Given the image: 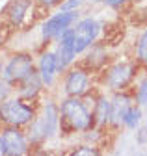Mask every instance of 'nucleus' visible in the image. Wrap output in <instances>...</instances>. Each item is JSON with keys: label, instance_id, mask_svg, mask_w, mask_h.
<instances>
[{"label": "nucleus", "instance_id": "nucleus-5", "mask_svg": "<svg viewBox=\"0 0 147 156\" xmlns=\"http://www.w3.org/2000/svg\"><path fill=\"white\" fill-rule=\"evenodd\" d=\"M35 71L34 65V58L26 52H19V54H13L9 58V62L4 67V78L9 84H21L23 80Z\"/></svg>", "mask_w": 147, "mask_h": 156}, {"label": "nucleus", "instance_id": "nucleus-6", "mask_svg": "<svg viewBox=\"0 0 147 156\" xmlns=\"http://www.w3.org/2000/svg\"><path fill=\"white\" fill-rule=\"evenodd\" d=\"M77 23V11H63L60 9V13H54L52 17H48L41 26V35L45 41L50 39H58L67 28H71Z\"/></svg>", "mask_w": 147, "mask_h": 156}, {"label": "nucleus", "instance_id": "nucleus-3", "mask_svg": "<svg viewBox=\"0 0 147 156\" xmlns=\"http://www.w3.org/2000/svg\"><path fill=\"white\" fill-rule=\"evenodd\" d=\"M58 123H60V108L54 102H48L43 110V115L39 119L32 121L28 140L32 143H38V141L47 140V138H52L58 130Z\"/></svg>", "mask_w": 147, "mask_h": 156}, {"label": "nucleus", "instance_id": "nucleus-19", "mask_svg": "<svg viewBox=\"0 0 147 156\" xmlns=\"http://www.w3.org/2000/svg\"><path fill=\"white\" fill-rule=\"evenodd\" d=\"M9 93H11V84L4 78V74H0V102L6 101L9 97Z\"/></svg>", "mask_w": 147, "mask_h": 156}, {"label": "nucleus", "instance_id": "nucleus-9", "mask_svg": "<svg viewBox=\"0 0 147 156\" xmlns=\"http://www.w3.org/2000/svg\"><path fill=\"white\" fill-rule=\"evenodd\" d=\"M56 63H58V73L65 71L77 58L75 52V43H73V32L67 28L60 37H58V48H56Z\"/></svg>", "mask_w": 147, "mask_h": 156}, {"label": "nucleus", "instance_id": "nucleus-13", "mask_svg": "<svg viewBox=\"0 0 147 156\" xmlns=\"http://www.w3.org/2000/svg\"><path fill=\"white\" fill-rule=\"evenodd\" d=\"M30 8H32V0H13L11 6H9V11H8L11 24L19 26L24 21V17H26Z\"/></svg>", "mask_w": 147, "mask_h": 156}, {"label": "nucleus", "instance_id": "nucleus-20", "mask_svg": "<svg viewBox=\"0 0 147 156\" xmlns=\"http://www.w3.org/2000/svg\"><path fill=\"white\" fill-rule=\"evenodd\" d=\"M84 4V0H62V9L63 11H77Z\"/></svg>", "mask_w": 147, "mask_h": 156}, {"label": "nucleus", "instance_id": "nucleus-12", "mask_svg": "<svg viewBox=\"0 0 147 156\" xmlns=\"http://www.w3.org/2000/svg\"><path fill=\"white\" fill-rule=\"evenodd\" d=\"M19 86H21V87H19L21 97H23V99H26V101H32V99H35V97H38V93L41 91L43 82H41L39 74L34 71V73L26 78V80H23Z\"/></svg>", "mask_w": 147, "mask_h": 156}, {"label": "nucleus", "instance_id": "nucleus-1", "mask_svg": "<svg viewBox=\"0 0 147 156\" xmlns=\"http://www.w3.org/2000/svg\"><path fill=\"white\" fill-rule=\"evenodd\" d=\"M60 115L63 121L78 132H88L93 126V113H91L86 106V102L80 97H67L60 104Z\"/></svg>", "mask_w": 147, "mask_h": 156}, {"label": "nucleus", "instance_id": "nucleus-14", "mask_svg": "<svg viewBox=\"0 0 147 156\" xmlns=\"http://www.w3.org/2000/svg\"><path fill=\"white\" fill-rule=\"evenodd\" d=\"M128 104H131V97H127V95H116V97H114V101H112L110 123L119 125V123H121V117H123V112L127 110Z\"/></svg>", "mask_w": 147, "mask_h": 156}, {"label": "nucleus", "instance_id": "nucleus-24", "mask_svg": "<svg viewBox=\"0 0 147 156\" xmlns=\"http://www.w3.org/2000/svg\"><path fill=\"white\" fill-rule=\"evenodd\" d=\"M0 154H4V143H2V136H0Z\"/></svg>", "mask_w": 147, "mask_h": 156}, {"label": "nucleus", "instance_id": "nucleus-4", "mask_svg": "<svg viewBox=\"0 0 147 156\" xmlns=\"http://www.w3.org/2000/svg\"><path fill=\"white\" fill-rule=\"evenodd\" d=\"M73 32V43H75V52L82 54L86 52L91 45L95 43V39L101 32V24L95 21L93 17H86L75 23V26L71 28Z\"/></svg>", "mask_w": 147, "mask_h": 156}, {"label": "nucleus", "instance_id": "nucleus-10", "mask_svg": "<svg viewBox=\"0 0 147 156\" xmlns=\"http://www.w3.org/2000/svg\"><path fill=\"white\" fill-rule=\"evenodd\" d=\"M63 89L67 97H82L89 91V73L84 69H71L65 76Z\"/></svg>", "mask_w": 147, "mask_h": 156}, {"label": "nucleus", "instance_id": "nucleus-17", "mask_svg": "<svg viewBox=\"0 0 147 156\" xmlns=\"http://www.w3.org/2000/svg\"><path fill=\"white\" fill-rule=\"evenodd\" d=\"M136 60L140 63H147V30L138 37V43H136Z\"/></svg>", "mask_w": 147, "mask_h": 156}, {"label": "nucleus", "instance_id": "nucleus-11", "mask_svg": "<svg viewBox=\"0 0 147 156\" xmlns=\"http://www.w3.org/2000/svg\"><path fill=\"white\" fill-rule=\"evenodd\" d=\"M58 73V63H56V54L54 52H43L38 63V74L41 78L43 86H52L54 76Z\"/></svg>", "mask_w": 147, "mask_h": 156}, {"label": "nucleus", "instance_id": "nucleus-8", "mask_svg": "<svg viewBox=\"0 0 147 156\" xmlns=\"http://www.w3.org/2000/svg\"><path fill=\"white\" fill-rule=\"evenodd\" d=\"M2 143H4V154L17 156L28 152V140L23 134L21 126H8L2 130Z\"/></svg>", "mask_w": 147, "mask_h": 156}, {"label": "nucleus", "instance_id": "nucleus-21", "mask_svg": "<svg viewBox=\"0 0 147 156\" xmlns=\"http://www.w3.org/2000/svg\"><path fill=\"white\" fill-rule=\"evenodd\" d=\"M73 154L75 156H91V154H99V151L93 147H80L77 151H73Z\"/></svg>", "mask_w": 147, "mask_h": 156}, {"label": "nucleus", "instance_id": "nucleus-22", "mask_svg": "<svg viewBox=\"0 0 147 156\" xmlns=\"http://www.w3.org/2000/svg\"><path fill=\"white\" fill-rule=\"evenodd\" d=\"M38 4H41L43 8H54V6H58L62 4V0H35Z\"/></svg>", "mask_w": 147, "mask_h": 156}, {"label": "nucleus", "instance_id": "nucleus-18", "mask_svg": "<svg viewBox=\"0 0 147 156\" xmlns=\"http://www.w3.org/2000/svg\"><path fill=\"white\" fill-rule=\"evenodd\" d=\"M136 102H138V106L147 104V78H143L136 87Z\"/></svg>", "mask_w": 147, "mask_h": 156}, {"label": "nucleus", "instance_id": "nucleus-23", "mask_svg": "<svg viewBox=\"0 0 147 156\" xmlns=\"http://www.w3.org/2000/svg\"><path fill=\"white\" fill-rule=\"evenodd\" d=\"M97 2H102V4H106V6H112V8H116V6H121V4L128 2V0H97Z\"/></svg>", "mask_w": 147, "mask_h": 156}, {"label": "nucleus", "instance_id": "nucleus-16", "mask_svg": "<svg viewBox=\"0 0 147 156\" xmlns=\"http://www.w3.org/2000/svg\"><path fill=\"white\" fill-rule=\"evenodd\" d=\"M142 121V108L140 106H134V104H128L127 110L123 112V117H121V123L127 126V128H136Z\"/></svg>", "mask_w": 147, "mask_h": 156}, {"label": "nucleus", "instance_id": "nucleus-7", "mask_svg": "<svg viewBox=\"0 0 147 156\" xmlns=\"http://www.w3.org/2000/svg\"><path fill=\"white\" fill-rule=\"evenodd\" d=\"M136 67L132 63H116L108 69L106 74V86L112 91H125L127 86L132 82Z\"/></svg>", "mask_w": 147, "mask_h": 156}, {"label": "nucleus", "instance_id": "nucleus-15", "mask_svg": "<svg viewBox=\"0 0 147 156\" xmlns=\"http://www.w3.org/2000/svg\"><path fill=\"white\" fill-rule=\"evenodd\" d=\"M110 112H112V102L106 97H101L95 104V110H93V123H97V125L110 123Z\"/></svg>", "mask_w": 147, "mask_h": 156}, {"label": "nucleus", "instance_id": "nucleus-2", "mask_svg": "<svg viewBox=\"0 0 147 156\" xmlns=\"http://www.w3.org/2000/svg\"><path fill=\"white\" fill-rule=\"evenodd\" d=\"M35 117V110L23 99H6L0 102V121L8 126L30 125Z\"/></svg>", "mask_w": 147, "mask_h": 156}]
</instances>
